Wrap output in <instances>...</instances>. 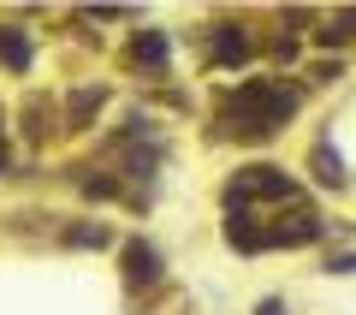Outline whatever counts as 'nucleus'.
I'll list each match as a JSON object with an SVG mask.
<instances>
[{
  "instance_id": "obj_1",
  "label": "nucleus",
  "mask_w": 356,
  "mask_h": 315,
  "mask_svg": "<svg viewBox=\"0 0 356 315\" xmlns=\"http://www.w3.org/2000/svg\"><path fill=\"white\" fill-rule=\"evenodd\" d=\"M232 114H238V131H243V137H261V131L285 125V114H291V95H285L280 84H243L238 101H232Z\"/></svg>"
},
{
  "instance_id": "obj_2",
  "label": "nucleus",
  "mask_w": 356,
  "mask_h": 315,
  "mask_svg": "<svg viewBox=\"0 0 356 315\" xmlns=\"http://www.w3.org/2000/svg\"><path fill=\"white\" fill-rule=\"evenodd\" d=\"M232 197H291V178L280 167H250V173L232 185Z\"/></svg>"
},
{
  "instance_id": "obj_3",
  "label": "nucleus",
  "mask_w": 356,
  "mask_h": 315,
  "mask_svg": "<svg viewBox=\"0 0 356 315\" xmlns=\"http://www.w3.org/2000/svg\"><path fill=\"white\" fill-rule=\"evenodd\" d=\"M125 274H131V286H149V279L161 274V256H154L149 244H125Z\"/></svg>"
},
{
  "instance_id": "obj_4",
  "label": "nucleus",
  "mask_w": 356,
  "mask_h": 315,
  "mask_svg": "<svg viewBox=\"0 0 356 315\" xmlns=\"http://www.w3.org/2000/svg\"><path fill=\"white\" fill-rule=\"evenodd\" d=\"M214 60H220V66L250 60V42H243V30H220V36H214Z\"/></svg>"
},
{
  "instance_id": "obj_5",
  "label": "nucleus",
  "mask_w": 356,
  "mask_h": 315,
  "mask_svg": "<svg viewBox=\"0 0 356 315\" xmlns=\"http://www.w3.org/2000/svg\"><path fill=\"white\" fill-rule=\"evenodd\" d=\"M0 60L13 66V72H24V66H30V42L18 36V30H0Z\"/></svg>"
},
{
  "instance_id": "obj_6",
  "label": "nucleus",
  "mask_w": 356,
  "mask_h": 315,
  "mask_svg": "<svg viewBox=\"0 0 356 315\" xmlns=\"http://www.w3.org/2000/svg\"><path fill=\"white\" fill-rule=\"evenodd\" d=\"M137 60H149V66H161V60H166V42L154 36V30H149V36H137Z\"/></svg>"
},
{
  "instance_id": "obj_7",
  "label": "nucleus",
  "mask_w": 356,
  "mask_h": 315,
  "mask_svg": "<svg viewBox=\"0 0 356 315\" xmlns=\"http://www.w3.org/2000/svg\"><path fill=\"white\" fill-rule=\"evenodd\" d=\"M72 244H107V232H102V226H77Z\"/></svg>"
},
{
  "instance_id": "obj_8",
  "label": "nucleus",
  "mask_w": 356,
  "mask_h": 315,
  "mask_svg": "<svg viewBox=\"0 0 356 315\" xmlns=\"http://www.w3.org/2000/svg\"><path fill=\"white\" fill-rule=\"evenodd\" d=\"M261 315H285V303H280V298H267V303H261Z\"/></svg>"
},
{
  "instance_id": "obj_9",
  "label": "nucleus",
  "mask_w": 356,
  "mask_h": 315,
  "mask_svg": "<svg viewBox=\"0 0 356 315\" xmlns=\"http://www.w3.org/2000/svg\"><path fill=\"white\" fill-rule=\"evenodd\" d=\"M0 167H6V143H0Z\"/></svg>"
}]
</instances>
